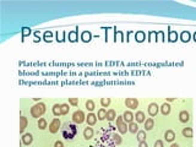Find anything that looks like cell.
<instances>
[{
	"mask_svg": "<svg viewBox=\"0 0 196 147\" xmlns=\"http://www.w3.org/2000/svg\"><path fill=\"white\" fill-rule=\"evenodd\" d=\"M135 120H136V123L140 124V123H145V113L139 110L136 114H135Z\"/></svg>",
	"mask_w": 196,
	"mask_h": 147,
	"instance_id": "4fadbf2b",
	"label": "cell"
},
{
	"mask_svg": "<svg viewBox=\"0 0 196 147\" xmlns=\"http://www.w3.org/2000/svg\"><path fill=\"white\" fill-rule=\"evenodd\" d=\"M174 99H175V98H167L168 102H172V101H174Z\"/></svg>",
	"mask_w": 196,
	"mask_h": 147,
	"instance_id": "7bdbcfd3",
	"label": "cell"
},
{
	"mask_svg": "<svg viewBox=\"0 0 196 147\" xmlns=\"http://www.w3.org/2000/svg\"><path fill=\"white\" fill-rule=\"evenodd\" d=\"M64 36H65V32H61L60 34H59V32H58V33H57V41H58V42H59V41H60V42H63L64 39H65V38H64Z\"/></svg>",
	"mask_w": 196,
	"mask_h": 147,
	"instance_id": "d590c367",
	"label": "cell"
},
{
	"mask_svg": "<svg viewBox=\"0 0 196 147\" xmlns=\"http://www.w3.org/2000/svg\"><path fill=\"white\" fill-rule=\"evenodd\" d=\"M180 37H181V41H183V42H189V41H190V33H189L188 31H184V32L181 33Z\"/></svg>",
	"mask_w": 196,
	"mask_h": 147,
	"instance_id": "f1b7e54d",
	"label": "cell"
},
{
	"mask_svg": "<svg viewBox=\"0 0 196 147\" xmlns=\"http://www.w3.org/2000/svg\"><path fill=\"white\" fill-rule=\"evenodd\" d=\"M116 128H118V130H119L120 134H125V132H127L129 126H127V124L124 122L123 116H118V119H116Z\"/></svg>",
	"mask_w": 196,
	"mask_h": 147,
	"instance_id": "277c9868",
	"label": "cell"
},
{
	"mask_svg": "<svg viewBox=\"0 0 196 147\" xmlns=\"http://www.w3.org/2000/svg\"><path fill=\"white\" fill-rule=\"evenodd\" d=\"M113 141H114L115 145H120L121 143V136L118 135V134H114V135H113Z\"/></svg>",
	"mask_w": 196,
	"mask_h": 147,
	"instance_id": "1f68e13d",
	"label": "cell"
},
{
	"mask_svg": "<svg viewBox=\"0 0 196 147\" xmlns=\"http://www.w3.org/2000/svg\"><path fill=\"white\" fill-rule=\"evenodd\" d=\"M38 128L41 129V130H44L47 128V120L44 118H39V120H38Z\"/></svg>",
	"mask_w": 196,
	"mask_h": 147,
	"instance_id": "cb8c5ba5",
	"label": "cell"
},
{
	"mask_svg": "<svg viewBox=\"0 0 196 147\" xmlns=\"http://www.w3.org/2000/svg\"><path fill=\"white\" fill-rule=\"evenodd\" d=\"M125 105L130 109H137L139 107V101L136 98H126L125 99Z\"/></svg>",
	"mask_w": 196,
	"mask_h": 147,
	"instance_id": "8992f818",
	"label": "cell"
},
{
	"mask_svg": "<svg viewBox=\"0 0 196 147\" xmlns=\"http://www.w3.org/2000/svg\"><path fill=\"white\" fill-rule=\"evenodd\" d=\"M97 115H95L93 113H89L87 116H86V122H87V124L89 125V126H92V125H95L96 123H97Z\"/></svg>",
	"mask_w": 196,
	"mask_h": 147,
	"instance_id": "9c48e42d",
	"label": "cell"
},
{
	"mask_svg": "<svg viewBox=\"0 0 196 147\" xmlns=\"http://www.w3.org/2000/svg\"><path fill=\"white\" fill-rule=\"evenodd\" d=\"M189 119H190V114L186 110H181L179 113V120H180L181 123H188Z\"/></svg>",
	"mask_w": 196,
	"mask_h": 147,
	"instance_id": "30bf717a",
	"label": "cell"
},
{
	"mask_svg": "<svg viewBox=\"0 0 196 147\" xmlns=\"http://www.w3.org/2000/svg\"><path fill=\"white\" fill-rule=\"evenodd\" d=\"M181 134H183V136L188 137V139H191L194 136V132H192L191 128H184V129H183V131H181Z\"/></svg>",
	"mask_w": 196,
	"mask_h": 147,
	"instance_id": "9a60e30c",
	"label": "cell"
},
{
	"mask_svg": "<svg viewBox=\"0 0 196 147\" xmlns=\"http://www.w3.org/2000/svg\"><path fill=\"white\" fill-rule=\"evenodd\" d=\"M34 36H36V37H39V36H41V34H39V32H38V31H37V32H36V33H34Z\"/></svg>",
	"mask_w": 196,
	"mask_h": 147,
	"instance_id": "ee69618b",
	"label": "cell"
},
{
	"mask_svg": "<svg viewBox=\"0 0 196 147\" xmlns=\"http://www.w3.org/2000/svg\"><path fill=\"white\" fill-rule=\"evenodd\" d=\"M139 147H148V145H147V142H146V141H143V142H140Z\"/></svg>",
	"mask_w": 196,
	"mask_h": 147,
	"instance_id": "ab89813d",
	"label": "cell"
},
{
	"mask_svg": "<svg viewBox=\"0 0 196 147\" xmlns=\"http://www.w3.org/2000/svg\"><path fill=\"white\" fill-rule=\"evenodd\" d=\"M178 39V33L175 31H171L169 32V41L171 42H175Z\"/></svg>",
	"mask_w": 196,
	"mask_h": 147,
	"instance_id": "4dcf8cb0",
	"label": "cell"
},
{
	"mask_svg": "<svg viewBox=\"0 0 196 147\" xmlns=\"http://www.w3.org/2000/svg\"><path fill=\"white\" fill-rule=\"evenodd\" d=\"M69 41L70 42H76L77 41V31L76 30L69 32Z\"/></svg>",
	"mask_w": 196,
	"mask_h": 147,
	"instance_id": "d4e9b609",
	"label": "cell"
},
{
	"mask_svg": "<svg viewBox=\"0 0 196 147\" xmlns=\"http://www.w3.org/2000/svg\"><path fill=\"white\" fill-rule=\"evenodd\" d=\"M150 36H151V38H152V41H153V38H154V36H157V32H151V33H150Z\"/></svg>",
	"mask_w": 196,
	"mask_h": 147,
	"instance_id": "60d3db41",
	"label": "cell"
},
{
	"mask_svg": "<svg viewBox=\"0 0 196 147\" xmlns=\"http://www.w3.org/2000/svg\"><path fill=\"white\" fill-rule=\"evenodd\" d=\"M147 110H148V114H150L151 116H156L157 114H158L159 107H158V104H157V103H151V104L148 105Z\"/></svg>",
	"mask_w": 196,
	"mask_h": 147,
	"instance_id": "52a82bcc",
	"label": "cell"
},
{
	"mask_svg": "<svg viewBox=\"0 0 196 147\" xmlns=\"http://www.w3.org/2000/svg\"><path fill=\"white\" fill-rule=\"evenodd\" d=\"M69 110H70V107H69V104H66V103L61 104V115L68 114V113H69Z\"/></svg>",
	"mask_w": 196,
	"mask_h": 147,
	"instance_id": "f546056e",
	"label": "cell"
},
{
	"mask_svg": "<svg viewBox=\"0 0 196 147\" xmlns=\"http://www.w3.org/2000/svg\"><path fill=\"white\" fill-rule=\"evenodd\" d=\"M44 112H45V104L44 103H37V104H34L32 108H31V115H32V118H37V119H39L43 114H44Z\"/></svg>",
	"mask_w": 196,
	"mask_h": 147,
	"instance_id": "6da1fadb",
	"label": "cell"
},
{
	"mask_svg": "<svg viewBox=\"0 0 196 147\" xmlns=\"http://www.w3.org/2000/svg\"><path fill=\"white\" fill-rule=\"evenodd\" d=\"M154 147H163V141L157 140V141L154 142Z\"/></svg>",
	"mask_w": 196,
	"mask_h": 147,
	"instance_id": "74e56055",
	"label": "cell"
},
{
	"mask_svg": "<svg viewBox=\"0 0 196 147\" xmlns=\"http://www.w3.org/2000/svg\"><path fill=\"white\" fill-rule=\"evenodd\" d=\"M129 131L131 132V134L139 132V124H137V123H131V124H129Z\"/></svg>",
	"mask_w": 196,
	"mask_h": 147,
	"instance_id": "7402d4cb",
	"label": "cell"
},
{
	"mask_svg": "<svg viewBox=\"0 0 196 147\" xmlns=\"http://www.w3.org/2000/svg\"><path fill=\"white\" fill-rule=\"evenodd\" d=\"M85 120H86V116H85V113L82 110H76L72 114V122L75 124H82Z\"/></svg>",
	"mask_w": 196,
	"mask_h": 147,
	"instance_id": "3957f363",
	"label": "cell"
},
{
	"mask_svg": "<svg viewBox=\"0 0 196 147\" xmlns=\"http://www.w3.org/2000/svg\"><path fill=\"white\" fill-rule=\"evenodd\" d=\"M53 114L55 116L61 115V104H54L53 105Z\"/></svg>",
	"mask_w": 196,
	"mask_h": 147,
	"instance_id": "ffe728a7",
	"label": "cell"
},
{
	"mask_svg": "<svg viewBox=\"0 0 196 147\" xmlns=\"http://www.w3.org/2000/svg\"><path fill=\"white\" fill-rule=\"evenodd\" d=\"M83 137L86 140H89V139H92L93 137V129L92 128H86L85 131H83Z\"/></svg>",
	"mask_w": 196,
	"mask_h": 147,
	"instance_id": "5bb4252c",
	"label": "cell"
},
{
	"mask_svg": "<svg viewBox=\"0 0 196 147\" xmlns=\"http://www.w3.org/2000/svg\"><path fill=\"white\" fill-rule=\"evenodd\" d=\"M110 98H101V104H102V107H104V108H106V107H108L109 104H110Z\"/></svg>",
	"mask_w": 196,
	"mask_h": 147,
	"instance_id": "d6a6232c",
	"label": "cell"
},
{
	"mask_svg": "<svg viewBox=\"0 0 196 147\" xmlns=\"http://www.w3.org/2000/svg\"><path fill=\"white\" fill-rule=\"evenodd\" d=\"M195 41H196V33H195Z\"/></svg>",
	"mask_w": 196,
	"mask_h": 147,
	"instance_id": "f6af8a7d",
	"label": "cell"
},
{
	"mask_svg": "<svg viewBox=\"0 0 196 147\" xmlns=\"http://www.w3.org/2000/svg\"><path fill=\"white\" fill-rule=\"evenodd\" d=\"M32 141H33V137H32V135L31 134H25V135L22 136V142L25 143V145H31L32 143Z\"/></svg>",
	"mask_w": 196,
	"mask_h": 147,
	"instance_id": "2e32d148",
	"label": "cell"
},
{
	"mask_svg": "<svg viewBox=\"0 0 196 147\" xmlns=\"http://www.w3.org/2000/svg\"><path fill=\"white\" fill-rule=\"evenodd\" d=\"M123 119H124V122L126 123V124H131V123H134V119H135V116H134V114L131 113V112H125L124 114H123Z\"/></svg>",
	"mask_w": 196,
	"mask_h": 147,
	"instance_id": "ba28073f",
	"label": "cell"
},
{
	"mask_svg": "<svg viewBox=\"0 0 196 147\" xmlns=\"http://www.w3.org/2000/svg\"><path fill=\"white\" fill-rule=\"evenodd\" d=\"M27 124H28V120L26 116H20V132L22 134L25 131V129L27 128Z\"/></svg>",
	"mask_w": 196,
	"mask_h": 147,
	"instance_id": "8fae6325",
	"label": "cell"
},
{
	"mask_svg": "<svg viewBox=\"0 0 196 147\" xmlns=\"http://www.w3.org/2000/svg\"><path fill=\"white\" fill-rule=\"evenodd\" d=\"M51 36H53V33H51L50 31H47V32H44V41H47V42H50V39H51Z\"/></svg>",
	"mask_w": 196,
	"mask_h": 147,
	"instance_id": "836d02e7",
	"label": "cell"
},
{
	"mask_svg": "<svg viewBox=\"0 0 196 147\" xmlns=\"http://www.w3.org/2000/svg\"><path fill=\"white\" fill-rule=\"evenodd\" d=\"M69 103L71 105H77L78 104V98H69Z\"/></svg>",
	"mask_w": 196,
	"mask_h": 147,
	"instance_id": "8d00e7d4",
	"label": "cell"
},
{
	"mask_svg": "<svg viewBox=\"0 0 196 147\" xmlns=\"http://www.w3.org/2000/svg\"><path fill=\"white\" fill-rule=\"evenodd\" d=\"M91 38H92V34H91V32H88V31H83V32H82L81 39H82L83 42H89Z\"/></svg>",
	"mask_w": 196,
	"mask_h": 147,
	"instance_id": "ac0fdd59",
	"label": "cell"
},
{
	"mask_svg": "<svg viewBox=\"0 0 196 147\" xmlns=\"http://www.w3.org/2000/svg\"><path fill=\"white\" fill-rule=\"evenodd\" d=\"M98 120H104V119H107V110L104 109V108H101L98 110V115H97Z\"/></svg>",
	"mask_w": 196,
	"mask_h": 147,
	"instance_id": "d6986e66",
	"label": "cell"
},
{
	"mask_svg": "<svg viewBox=\"0 0 196 147\" xmlns=\"http://www.w3.org/2000/svg\"><path fill=\"white\" fill-rule=\"evenodd\" d=\"M135 39H136L137 42H143V41H145V33H143L142 31H139L135 34Z\"/></svg>",
	"mask_w": 196,
	"mask_h": 147,
	"instance_id": "484cf974",
	"label": "cell"
},
{
	"mask_svg": "<svg viewBox=\"0 0 196 147\" xmlns=\"http://www.w3.org/2000/svg\"><path fill=\"white\" fill-rule=\"evenodd\" d=\"M76 132H77L76 126H75L74 124H70V125L66 126V129L63 130V136L66 139V140H71V139H74V136L76 135Z\"/></svg>",
	"mask_w": 196,
	"mask_h": 147,
	"instance_id": "7a4b0ae2",
	"label": "cell"
},
{
	"mask_svg": "<svg viewBox=\"0 0 196 147\" xmlns=\"http://www.w3.org/2000/svg\"><path fill=\"white\" fill-rule=\"evenodd\" d=\"M54 147H64V143H63L61 141H57V142L54 143Z\"/></svg>",
	"mask_w": 196,
	"mask_h": 147,
	"instance_id": "f35d334b",
	"label": "cell"
},
{
	"mask_svg": "<svg viewBox=\"0 0 196 147\" xmlns=\"http://www.w3.org/2000/svg\"><path fill=\"white\" fill-rule=\"evenodd\" d=\"M116 118V113H115V110L114 109H109L108 112H107V119L109 120V122H113V120Z\"/></svg>",
	"mask_w": 196,
	"mask_h": 147,
	"instance_id": "603a6c76",
	"label": "cell"
},
{
	"mask_svg": "<svg viewBox=\"0 0 196 147\" xmlns=\"http://www.w3.org/2000/svg\"><path fill=\"white\" fill-rule=\"evenodd\" d=\"M137 140H139V142L146 141V132L145 131H139L137 132Z\"/></svg>",
	"mask_w": 196,
	"mask_h": 147,
	"instance_id": "83f0119b",
	"label": "cell"
},
{
	"mask_svg": "<svg viewBox=\"0 0 196 147\" xmlns=\"http://www.w3.org/2000/svg\"><path fill=\"white\" fill-rule=\"evenodd\" d=\"M153 125H154V122H153L152 118H148L147 120H145V129H146V130L153 129Z\"/></svg>",
	"mask_w": 196,
	"mask_h": 147,
	"instance_id": "44dd1931",
	"label": "cell"
},
{
	"mask_svg": "<svg viewBox=\"0 0 196 147\" xmlns=\"http://www.w3.org/2000/svg\"><path fill=\"white\" fill-rule=\"evenodd\" d=\"M164 139H165V141H168V142H172V141L175 139L174 131H173V130H167L165 134H164Z\"/></svg>",
	"mask_w": 196,
	"mask_h": 147,
	"instance_id": "7c38bea8",
	"label": "cell"
},
{
	"mask_svg": "<svg viewBox=\"0 0 196 147\" xmlns=\"http://www.w3.org/2000/svg\"><path fill=\"white\" fill-rule=\"evenodd\" d=\"M86 108H87V110H89V112H92L96 107H95V102L92 101V99H88L87 102H86Z\"/></svg>",
	"mask_w": 196,
	"mask_h": 147,
	"instance_id": "4316f807",
	"label": "cell"
},
{
	"mask_svg": "<svg viewBox=\"0 0 196 147\" xmlns=\"http://www.w3.org/2000/svg\"><path fill=\"white\" fill-rule=\"evenodd\" d=\"M60 125H61V123H60V120L58 118L53 119V122L49 124V131L51 134H57L59 131V129H60Z\"/></svg>",
	"mask_w": 196,
	"mask_h": 147,
	"instance_id": "5b68a950",
	"label": "cell"
},
{
	"mask_svg": "<svg viewBox=\"0 0 196 147\" xmlns=\"http://www.w3.org/2000/svg\"><path fill=\"white\" fill-rule=\"evenodd\" d=\"M31 34V30L28 27H25L22 28V37H26V36H30Z\"/></svg>",
	"mask_w": 196,
	"mask_h": 147,
	"instance_id": "e575fe53",
	"label": "cell"
},
{
	"mask_svg": "<svg viewBox=\"0 0 196 147\" xmlns=\"http://www.w3.org/2000/svg\"><path fill=\"white\" fill-rule=\"evenodd\" d=\"M171 147H179V145H178V143H173Z\"/></svg>",
	"mask_w": 196,
	"mask_h": 147,
	"instance_id": "b9f144b4",
	"label": "cell"
},
{
	"mask_svg": "<svg viewBox=\"0 0 196 147\" xmlns=\"http://www.w3.org/2000/svg\"><path fill=\"white\" fill-rule=\"evenodd\" d=\"M161 112L163 115H168L169 113H171V105H169L168 103H163L161 105Z\"/></svg>",
	"mask_w": 196,
	"mask_h": 147,
	"instance_id": "e0dca14e",
	"label": "cell"
}]
</instances>
